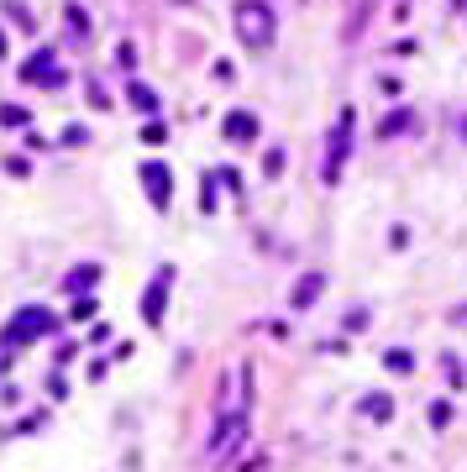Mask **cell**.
<instances>
[{
  "label": "cell",
  "instance_id": "277c9868",
  "mask_svg": "<svg viewBox=\"0 0 467 472\" xmlns=\"http://www.w3.org/2000/svg\"><path fill=\"white\" fill-rule=\"evenodd\" d=\"M53 331V315H43V309H26V315L16 320V326L6 331V346H16L21 336H48Z\"/></svg>",
  "mask_w": 467,
  "mask_h": 472
},
{
  "label": "cell",
  "instance_id": "8992f818",
  "mask_svg": "<svg viewBox=\"0 0 467 472\" xmlns=\"http://www.w3.org/2000/svg\"><path fill=\"white\" fill-rule=\"evenodd\" d=\"M226 137H231L236 147H247L252 137H258V116H252V111H231V116H226Z\"/></svg>",
  "mask_w": 467,
  "mask_h": 472
},
{
  "label": "cell",
  "instance_id": "3957f363",
  "mask_svg": "<svg viewBox=\"0 0 467 472\" xmlns=\"http://www.w3.org/2000/svg\"><path fill=\"white\" fill-rule=\"evenodd\" d=\"M168 283H173V273L163 268V273H158V278L148 283V294H142V320H148V326H158V320H163V304H168Z\"/></svg>",
  "mask_w": 467,
  "mask_h": 472
},
{
  "label": "cell",
  "instance_id": "5b68a950",
  "mask_svg": "<svg viewBox=\"0 0 467 472\" xmlns=\"http://www.w3.org/2000/svg\"><path fill=\"white\" fill-rule=\"evenodd\" d=\"M142 184H148V199H153V205H168V199H173V179H168V168L148 163V168H142Z\"/></svg>",
  "mask_w": 467,
  "mask_h": 472
},
{
  "label": "cell",
  "instance_id": "6da1fadb",
  "mask_svg": "<svg viewBox=\"0 0 467 472\" xmlns=\"http://www.w3.org/2000/svg\"><path fill=\"white\" fill-rule=\"evenodd\" d=\"M236 32H242V43L247 48H268L273 43V32H278V21H273V6L268 0H242L236 6Z\"/></svg>",
  "mask_w": 467,
  "mask_h": 472
},
{
  "label": "cell",
  "instance_id": "7a4b0ae2",
  "mask_svg": "<svg viewBox=\"0 0 467 472\" xmlns=\"http://www.w3.org/2000/svg\"><path fill=\"white\" fill-rule=\"evenodd\" d=\"M346 153H352V105L336 116V137H331V153H326V184H336V179H341Z\"/></svg>",
  "mask_w": 467,
  "mask_h": 472
},
{
  "label": "cell",
  "instance_id": "8fae6325",
  "mask_svg": "<svg viewBox=\"0 0 467 472\" xmlns=\"http://www.w3.org/2000/svg\"><path fill=\"white\" fill-rule=\"evenodd\" d=\"M89 283H95V268H84V273H74V278H69V289L79 294V289H89Z\"/></svg>",
  "mask_w": 467,
  "mask_h": 472
},
{
  "label": "cell",
  "instance_id": "9c48e42d",
  "mask_svg": "<svg viewBox=\"0 0 467 472\" xmlns=\"http://www.w3.org/2000/svg\"><path fill=\"white\" fill-rule=\"evenodd\" d=\"M131 105H137V111H148V116H153V111H158V94H153L148 84H131Z\"/></svg>",
  "mask_w": 467,
  "mask_h": 472
},
{
  "label": "cell",
  "instance_id": "7c38bea8",
  "mask_svg": "<svg viewBox=\"0 0 467 472\" xmlns=\"http://www.w3.org/2000/svg\"><path fill=\"white\" fill-rule=\"evenodd\" d=\"M263 168H268V179H278V173H284V153L273 147V153H268V163H263Z\"/></svg>",
  "mask_w": 467,
  "mask_h": 472
},
{
  "label": "cell",
  "instance_id": "4fadbf2b",
  "mask_svg": "<svg viewBox=\"0 0 467 472\" xmlns=\"http://www.w3.org/2000/svg\"><path fill=\"white\" fill-rule=\"evenodd\" d=\"M363 410H368V415H378V420H389V399H368Z\"/></svg>",
  "mask_w": 467,
  "mask_h": 472
},
{
  "label": "cell",
  "instance_id": "30bf717a",
  "mask_svg": "<svg viewBox=\"0 0 467 472\" xmlns=\"http://www.w3.org/2000/svg\"><path fill=\"white\" fill-rule=\"evenodd\" d=\"M389 368H394V373H410V368H415V357H410L405 346H394V352H389Z\"/></svg>",
  "mask_w": 467,
  "mask_h": 472
},
{
  "label": "cell",
  "instance_id": "ba28073f",
  "mask_svg": "<svg viewBox=\"0 0 467 472\" xmlns=\"http://www.w3.org/2000/svg\"><path fill=\"white\" fill-rule=\"evenodd\" d=\"M405 126H415V111H394V116H389V121L378 126V137H399Z\"/></svg>",
  "mask_w": 467,
  "mask_h": 472
},
{
  "label": "cell",
  "instance_id": "52a82bcc",
  "mask_svg": "<svg viewBox=\"0 0 467 472\" xmlns=\"http://www.w3.org/2000/svg\"><path fill=\"white\" fill-rule=\"evenodd\" d=\"M320 289H326V273H304V278H300V289L289 294V309H310V300H315Z\"/></svg>",
  "mask_w": 467,
  "mask_h": 472
},
{
  "label": "cell",
  "instance_id": "5bb4252c",
  "mask_svg": "<svg viewBox=\"0 0 467 472\" xmlns=\"http://www.w3.org/2000/svg\"><path fill=\"white\" fill-rule=\"evenodd\" d=\"M451 320H457V326H467V304H462V309H451Z\"/></svg>",
  "mask_w": 467,
  "mask_h": 472
}]
</instances>
